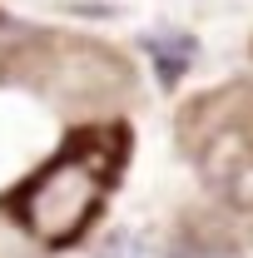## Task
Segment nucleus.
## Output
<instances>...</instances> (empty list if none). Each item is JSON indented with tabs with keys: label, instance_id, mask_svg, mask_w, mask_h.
<instances>
[{
	"label": "nucleus",
	"instance_id": "obj_1",
	"mask_svg": "<svg viewBox=\"0 0 253 258\" xmlns=\"http://www.w3.org/2000/svg\"><path fill=\"white\" fill-rule=\"evenodd\" d=\"M104 189H109V159L80 144V149H65L55 164H45L15 194V214L40 243H70L95 219Z\"/></svg>",
	"mask_w": 253,
	"mask_h": 258
},
{
	"label": "nucleus",
	"instance_id": "obj_2",
	"mask_svg": "<svg viewBox=\"0 0 253 258\" xmlns=\"http://www.w3.org/2000/svg\"><path fill=\"white\" fill-rule=\"evenodd\" d=\"M149 55L159 60V75L164 80H179V70H189L194 60V40L174 35V40H149Z\"/></svg>",
	"mask_w": 253,
	"mask_h": 258
},
{
	"label": "nucleus",
	"instance_id": "obj_3",
	"mask_svg": "<svg viewBox=\"0 0 253 258\" xmlns=\"http://www.w3.org/2000/svg\"><path fill=\"white\" fill-rule=\"evenodd\" d=\"M99 258H134V243H129L124 233H114V238L99 248Z\"/></svg>",
	"mask_w": 253,
	"mask_h": 258
},
{
	"label": "nucleus",
	"instance_id": "obj_4",
	"mask_svg": "<svg viewBox=\"0 0 253 258\" xmlns=\"http://www.w3.org/2000/svg\"><path fill=\"white\" fill-rule=\"evenodd\" d=\"M174 258H223V253H219V248H209V243H194V238H189V243L174 248Z\"/></svg>",
	"mask_w": 253,
	"mask_h": 258
}]
</instances>
